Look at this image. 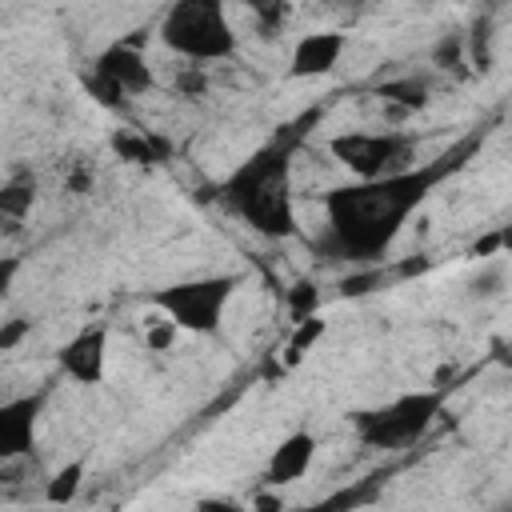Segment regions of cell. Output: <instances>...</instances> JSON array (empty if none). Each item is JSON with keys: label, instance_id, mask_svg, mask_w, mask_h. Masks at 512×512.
I'll list each match as a JSON object with an SVG mask.
<instances>
[{"label": "cell", "instance_id": "cell-5", "mask_svg": "<svg viewBox=\"0 0 512 512\" xmlns=\"http://www.w3.org/2000/svg\"><path fill=\"white\" fill-rule=\"evenodd\" d=\"M440 404H444V392L440 388H420V392H400L376 408H364L352 416V432L364 448H376V452H396V448H408L416 444L440 416Z\"/></svg>", "mask_w": 512, "mask_h": 512}, {"label": "cell", "instance_id": "cell-10", "mask_svg": "<svg viewBox=\"0 0 512 512\" xmlns=\"http://www.w3.org/2000/svg\"><path fill=\"white\" fill-rule=\"evenodd\" d=\"M348 52V32L340 28H312V32H300L288 48V76L292 80H316V76H328L340 68Z\"/></svg>", "mask_w": 512, "mask_h": 512}, {"label": "cell", "instance_id": "cell-13", "mask_svg": "<svg viewBox=\"0 0 512 512\" xmlns=\"http://www.w3.org/2000/svg\"><path fill=\"white\" fill-rule=\"evenodd\" d=\"M376 96H380L388 108H400V112H420V108H428V84L416 80V76L384 80V84L376 88Z\"/></svg>", "mask_w": 512, "mask_h": 512}, {"label": "cell", "instance_id": "cell-3", "mask_svg": "<svg viewBox=\"0 0 512 512\" xmlns=\"http://www.w3.org/2000/svg\"><path fill=\"white\" fill-rule=\"evenodd\" d=\"M160 40L188 64H220L236 56V28L224 0H172L160 16Z\"/></svg>", "mask_w": 512, "mask_h": 512}, {"label": "cell", "instance_id": "cell-19", "mask_svg": "<svg viewBox=\"0 0 512 512\" xmlns=\"http://www.w3.org/2000/svg\"><path fill=\"white\" fill-rule=\"evenodd\" d=\"M20 268H24V260H20V256L0 252V296H8V288H12V284H16V276H20Z\"/></svg>", "mask_w": 512, "mask_h": 512}, {"label": "cell", "instance_id": "cell-2", "mask_svg": "<svg viewBox=\"0 0 512 512\" xmlns=\"http://www.w3.org/2000/svg\"><path fill=\"white\" fill-rule=\"evenodd\" d=\"M224 204L268 240H284L296 232V196H292V144L276 140L240 160L224 184Z\"/></svg>", "mask_w": 512, "mask_h": 512}, {"label": "cell", "instance_id": "cell-18", "mask_svg": "<svg viewBox=\"0 0 512 512\" xmlns=\"http://www.w3.org/2000/svg\"><path fill=\"white\" fill-rule=\"evenodd\" d=\"M28 336H32V320H24V316L4 320V324H0V352H12V348L24 344Z\"/></svg>", "mask_w": 512, "mask_h": 512}, {"label": "cell", "instance_id": "cell-17", "mask_svg": "<svg viewBox=\"0 0 512 512\" xmlns=\"http://www.w3.org/2000/svg\"><path fill=\"white\" fill-rule=\"evenodd\" d=\"M176 88L184 92V96H200L204 88H208V76H204V64H180V72H176Z\"/></svg>", "mask_w": 512, "mask_h": 512}, {"label": "cell", "instance_id": "cell-12", "mask_svg": "<svg viewBox=\"0 0 512 512\" xmlns=\"http://www.w3.org/2000/svg\"><path fill=\"white\" fill-rule=\"evenodd\" d=\"M112 152L120 160H132V164H156V160H164L168 144L160 136H152V132H128V128H120L112 136Z\"/></svg>", "mask_w": 512, "mask_h": 512}, {"label": "cell", "instance_id": "cell-16", "mask_svg": "<svg viewBox=\"0 0 512 512\" xmlns=\"http://www.w3.org/2000/svg\"><path fill=\"white\" fill-rule=\"evenodd\" d=\"M244 8L256 16V24H260L264 32L284 28V20L292 16V0H244Z\"/></svg>", "mask_w": 512, "mask_h": 512}, {"label": "cell", "instance_id": "cell-20", "mask_svg": "<svg viewBox=\"0 0 512 512\" xmlns=\"http://www.w3.org/2000/svg\"><path fill=\"white\" fill-rule=\"evenodd\" d=\"M500 248H504V232H492V236H484V240H476V244H472V256L488 260V256H496Z\"/></svg>", "mask_w": 512, "mask_h": 512}, {"label": "cell", "instance_id": "cell-11", "mask_svg": "<svg viewBox=\"0 0 512 512\" xmlns=\"http://www.w3.org/2000/svg\"><path fill=\"white\" fill-rule=\"evenodd\" d=\"M316 448H320V440L308 428H296L284 440H276V448L268 452V464H264V484L284 488V484L304 480L316 464Z\"/></svg>", "mask_w": 512, "mask_h": 512}, {"label": "cell", "instance_id": "cell-7", "mask_svg": "<svg viewBox=\"0 0 512 512\" xmlns=\"http://www.w3.org/2000/svg\"><path fill=\"white\" fill-rule=\"evenodd\" d=\"M108 324L104 320H88L84 328H76L60 352H56V368L72 380V384H104V372H108Z\"/></svg>", "mask_w": 512, "mask_h": 512}, {"label": "cell", "instance_id": "cell-4", "mask_svg": "<svg viewBox=\"0 0 512 512\" xmlns=\"http://www.w3.org/2000/svg\"><path fill=\"white\" fill-rule=\"evenodd\" d=\"M240 288V276L232 272H212V276H188L172 280L148 292V304L176 324V332L188 336H216L224 324V312Z\"/></svg>", "mask_w": 512, "mask_h": 512}, {"label": "cell", "instance_id": "cell-1", "mask_svg": "<svg viewBox=\"0 0 512 512\" xmlns=\"http://www.w3.org/2000/svg\"><path fill=\"white\" fill-rule=\"evenodd\" d=\"M464 156L468 148L424 160V164H408L400 172H384L372 180L336 184L332 192H324V224H328L332 252L344 260L384 256L404 232V224L412 220V212L440 188V180H448L460 168Z\"/></svg>", "mask_w": 512, "mask_h": 512}, {"label": "cell", "instance_id": "cell-14", "mask_svg": "<svg viewBox=\"0 0 512 512\" xmlns=\"http://www.w3.org/2000/svg\"><path fill=\"white\" fill-rule=\"evenodd\" d=\"M84 476H88V460H84V456L64 460V464H60V468L48 476L44 496H48L52 504H72V500L80 496V488H84Z\"/></svg>", "mask_w": 512, "mask_h": 512}, {"label": "cell", "instance_id": "cell-9", "mask_svg": "<svg viewBox=\"0 0 512 512\" xmlns=\"http://www.w3.org/2000/svg\"><path fill=\"white\" fill-rule=\"evenodd\" d=\"M92 72L104 76L112 88H120L124 96H148L156 88V68L148 64V56L140 52L136 40H112L96 52Z\"/></svg>", "mask_w": 512, "mask_h": 512}, {"label": "cell", "instance_id": "cell-8", "mask_svg": "<svg viewBox=\"0 0 512 512\" xmlns=\"http://www.w3.org/2000/svg\"><path fill=\"white\" fill-rule=\"evenodd\" d=\"M44 400H48L44 388H40V392H24V396L0 400V464H16V460L32 456Z\"/></svg>", "mask_w": 512, "mask_h": 512}, {"label": "cell", "instance_id": "cell-15", "mask_svg": "<svg viewBox=\"0 0 512 512\" xmlns=\"http://www.w3.org/2000/svg\"><path fill=\"white\" fill-rule=\"evenodd\" d=\"M36 208V180L32 176H8L0 180V216L28 220Z\"/></svg>", "mask_w": 512, "mask_h": 512}, {"label": "cell", "instance_id": "cell-6", "mask_svg": "<svg viewBox=\"0 0 512 512\" xmlns=\"http://www.w3.org/2000/svg\"><path fill=\"white\" fill-rule=\"evenodd\" d=\"M328 156L352 172V180H372L416 164V140L400 128H348L328 140Z\"/></svg>", "mask_w": 512, "mask_h": 512}]
</instances>
